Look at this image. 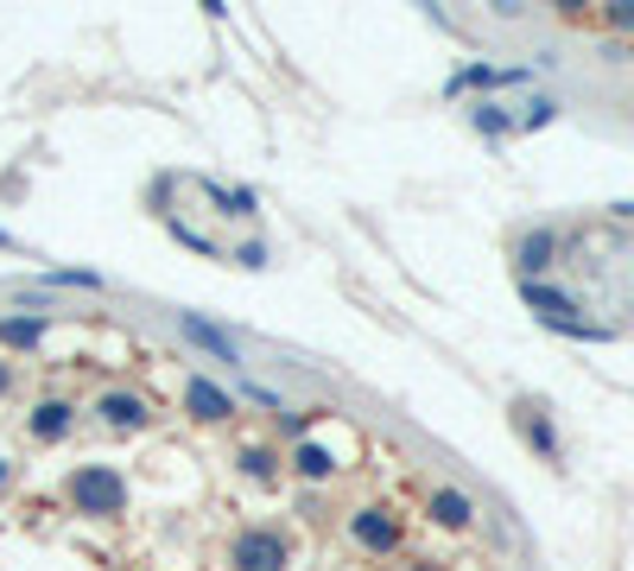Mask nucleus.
I'll return each instance as SVG.
<instances>
[{
    "mask_svg": "<svg viewBox=\"0 0 634 571\" xmlns=\"http://www.w3.org/2000/svg\"><path fill=\"white\" fill-rule=\"evenodd\" d=\"M57 495L71 502V515H89V520L127 515V476L115 464H76Z\"/></svg>",
    "mask_w": 634,
    "mask_h": 571,
    "instance_id": "nucleus-1",
    "label": "nucleus"
},
{
    "mask_svg": "<svg viewBox=\"0 0 634 571\" xmlns=\"http://www.w3.org/2000/svg\"><path fill=\"white\" fill-rule=\"evenodd\" d=\"M228 571H286L292 565V540H286V527H260V520H248V527H235L228 534Z\"/></svg>",
    "mask_w": 634,
    "mask_h": 571,
    "instance_id": "nucleus-2",
    "label": "nucleus"
},
{
    "mask_svg": "<svg viewBox=\"0 0 634 571\" xmlns=\"http://www.w3.org/2000/svg\"><path fill=\"white\" fill-rule=\"evenodd\" d=\"M350 546L362 559H400L406 546V520L387 508V502H368V508H350Z\"/></svg>",
    "mask_w": 634,
    "mask_h": 571,
    "instance_id": "nucleus-3",
    "label": "nucleus"
},
{
    "mask_svg": "<svg viewBox=\"0 0 634 571\" xmlns=\"http://www.w3.org/2000/svg\"><path fill=\"white\" fill-rule=\"evenodd\" d=\"M89 413H96L101 432H115V439H133V432H152V400L140 388H101L96 400H89Z\"/></svg>",
    "mask_w": 634,
    "mask_h": 571,
    "instance_id": "nucleus-4",
    "label": "nucleus"
},
{
    "mask_svg": "<svg viewBox=\"0 0 634 571\" xmlns=\"http://www.w3.org/2000/svg\"><path fill=\"white\" fill-rule=\"evenodd\" d=\"M178 400H184V413L197 419V425H228V419L241 413V400H235L223 381H209V375H184Z\"/></svg>",
    "mask_w": 634,
    "mask_h": 571,
    "instance_id": "nucleus-5",
    "label": "nucleus"
},
{
    "mask_svg": "<svg viewBox=\"0 0 634 571\" xmlns=\"http://www.w3.org/2000/svg\"><path fill=\"white\" fill-rule=\"evenodd\" d=\"M76 432V400H64V394H45L32 413H25V439L32 444H64Z\"/></svg>",
    "mask_w": 634,
    "mask_h": 571,
    "instance_id": "nucleus-6",
    "label": "nucleus"
},
{
    "mask_svg": "<svg viewBox=\"0 0 634 571\" xmlns=\"http://www.w3.org/2000/svg\"><path fill=\"white\" fill-rule=\"evenodd\" d=\"M286 470H292L299 483H330V476L343 470V457H336L324 439H299L292 451H286Z\"/></svg>",
    "mask_w": 634,
    "mask_h": 571,
    "instance_id": "nucleus-7",
    "label": "nucleus"
},
{
    "mask_svg": "<svg viewBox=\"0 0 634 571\" xmlns=\"http://www.w3.org/2000/svg\"><path fill=\"white\" fill-rule=\"evenodd\" d=\"M514 432H520V439H527L546 464H558V457H565V451H558L552 419H546V407H539V400H514Z\"/></svg>",
    "mask_w": 634,
    "mask_h": 571,
    "instance_id": "nucleus-8",
    "label": "nucleus"
},
{
    "mask_svg": "<svg viewBox=\"0 0 634 571\" xmlns=\"http://www.w3.org/2000/svg\"><path fill=\"white\" fill-rule=\"evenodd\" d=\"M426 515H431V527L463 534V527L476 520V502H470L463 489H451V483H438V489H426Z\"/></svg>",
    "mask_w": 634,
    "mask_h": 571,
    "instance_id": "nucleus-9",
    "label": "nucleus"
},
{
    "mask_svg": "<svg viewBox=\"0 0 634 571\" xmlns=\"http://www.w3.org/2000/svg\"><path fill=\"white\" fill-rule=\"evenodd\" d=\"M235 470H241L248 483H260V489H273L279 470H286V451H279V444H267V439H248L241 451H235Z\"/></svg>",
    "mask_w": 634,
    "mask_h": 571,
    "instance_id": "nucleus-10",
    "label": "nucleus"
},
{
    "mask_svg": "<svg viewBox=\"0 0 634 571\" xmlns=\"http://www.w3.org/2000/svg\"><path fill=\"white\" fill-rule=\"evenodd\" d=\"M552 255H558V229L520 235V248H514V267H520V280H539V273L552 267Z\"/></svg>",
    "mask_w": 634,
    "mask_h": 571,
    "instance_id": "nucleus-11",
    "label": "nucleus"
},
{
    "mask_svg": "<svg viewBox=\"0 0 634 571\" xmlns=\"http://www.w3.org/2000/svg\"><path fill=\"white\" fill-rule=\"evenodd\" d=\"M178 331H184V337L197 343V349H209V356H216L223 368H241V356H235V343H228L223 331H216V324H203V317H191V312H184V317H178Z\"/></svg>",
    "mask_w": 634,
    "mask_h": 571,
    "instance_id": "nucleus-12",
    "label": "nucleus"
},
{
    "mask_svg": "<svg viewBox=\"0 0 634 571\" xmlns=\"http://www.w3.org/2000/svg\"><path fill=\"white\" fill-rule=\"evenodd\" d=\"M45 337H51V317H0V349H13V356L39 349Z\"/></svg>",
    "mask_w": 634,
    "mask_h": 571,
    "instance_id": "nucleus-13",
    "label": "nucleus"
},
{
    "mask_svg": "<svg viewBox=\"0 0 634 571\" xmlns=\"http://www.w3.org/2000/svg\"><path fill=\"white\" fill-rule=\"evenodd\" d=\"M318 425H330V407H286V413L273 419V432L279 439H311V432H318Z\"/></svg>",
    "mask_w": 634,
    "mask_h": 571,
    "instance_id": "nucleus-14",
    "label": "nucleus"
},
{
    "mask_svg": "<svg viewBox=\"0 0 634 571\" xmlns=\"http://www.w3.org/2000/svg\"><path fill=\"white\" fill-rule=\"evenodd\" d=\"M235 400H248V407H260V413H286V407H279V394L267 388V381H241V394H235Z\"/></svg>",
    "mask_w": 634,
    "mask_h": 571,
    "instance_id": "nucleus-15",
    "label": "nucleus"
},
{
    "mask_svg": "<svg viewBox=\"0 0 634 571\" xmlns=\"http://www.w3.org/2000/svg\"><path fill=\"white\" fill-rule=\"evenodd\" d=\"M470 121H476L482 133H514V121H507V115H502V108H495V103H482L476 115H470Z\"/></svg>",
    "mask_w": 634,
    "mask_h": 571,
    "instance_id": "nucleus-16",
    "label": "nucleus"
},
{
    "mask_svg": "<svg viewBox=\"0 0 634 571\" xmlns=\"http://www.w3.org/2000/svg\"><path fill=\"white\" fill-rule=\"evenodd\" d=\"M552 115H558V103H552V96H539V103H527V115H520V128H546Z\"/></svg>",
    "mask_w": 634,
    "mask_h": 571,
    "instance_id": "nucleus-17",
    "label": "nucleus"
},
{
    "mask_svg": "<svg viewBox=\"0 0 634 571\" xmlns=\"http://www.w3.org/2000/svg\"><path fill=\"white\" fill-rule=\"evenodd\" d=\"M235 267H267V241H241V248H235Z\"/></svg>",
    "mask_w": 634,
    "mask_h": 571,
    "instance_id": "nucleus-18",
    "label": "nucleus"
},
{
    "mask_svg": "<svg viewBox=\"0 0 634 571\" xmlns=\"http://www.w3.org/2000/svg\"><path fill=\"white\" fill-rule=\"evenodd\" d=\"M51 286H101V273H45Z\"/></svg>",
    "mask_w": 634,
    "mask_h": 571,
    "instance_id": "nucleus-19",
    "label": "nucleus"
},
{
    "mask_svg": "<svg viewBox=\"0 0 634 571\" xmlns=\"http://www.w3.org/2000/svg\"><path fill=\"white\" fill-rule=\"evenodd\" d=\"M13 388H20V375H13V363H0V400H7Z\"/></svg>",
    "mask_w": 634,
    "mask_h": 571,
    "instance_id": "nucleus-20",
    "label": "nucleus"
},
{
    "mask_svg": "<svg viewBox=\"0 0 634 571\" xmlns=\"http://www.w3.org/2000/svg\"><path fill=\"white\" fill-rule=\"evenodd\" d=\"M394 571H444V565H431V559H406V565H394Z\"/></svg>",
    "mask_w": 634,
    "mask_h": 571,
    "instance_id": "nucleus-21",
    "label": "nucleus"
},
{
    "mask_svg": "<svg viewBox=\"0 0 634 571\" xmlns=\"http://www.w3.org/2000/svg\"><path fill=\"white\" fill-rule=\"evenodd\" d=\"M615 216H628V223H634V204H615Z\"/></svg>",
    "mask_w": 634,
    "mask_h": 571,
    "instance_id": "nucleus-22",
    "label": "nucleus"
}]
</instances>
